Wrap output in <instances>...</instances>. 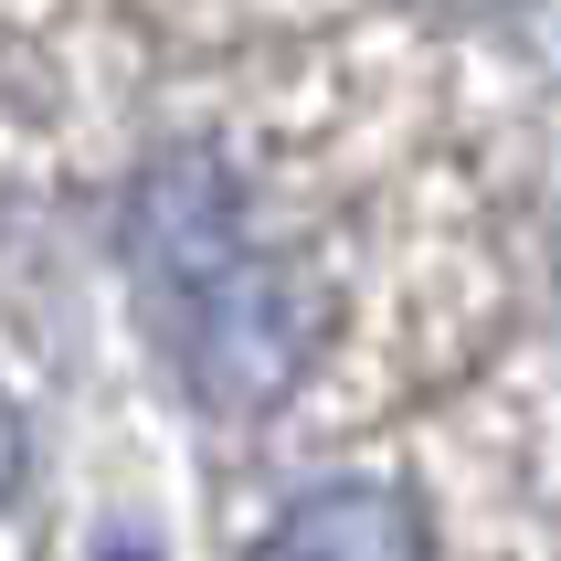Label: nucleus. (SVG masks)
I'll use <instances>...</instances> for the list:
<instances>
[{
  "label": "nucleus",
  "instance_id": "obj_1",
  "mask_svg": "<svg viewBox=\"0 0 561 561\" xmlns=\"http://www.w3.org/2000/svg\"><path fill=\"white\" fill-rule=\"evenodd\" d=\"M127 265L159 297V340L202 413H276L318 360V286L244 233V191L213 149H170L127 191Z\"/></svg>",
  "mask_w": 561,
  "mask_h": 561
},
{
  "label": "nucleus",
  "instance_id": "obj_2",
  "mask_svg": "<svg viewBox=\"0 0 561 561\" xmlns=\"http://www.w3.org/2000/svg\"><path fill=\"white\" fill-rule=\"evenodd\" d=\"M254 561H435V519L392 477H329L265 519Z\"/></svg>",
  "mask_w": 561,
  "mask_h": 561
},
{
  "label": "nucleus",
  "instance_id": "obj_3",
  "mask_svg": "<svg viewBox=\"0 0 561 561\" xmlns=\"http://www.w3.org/2000/svg\"><path fill=\"white\" fill-rule=\"evenodd\" d=\"M22 456H32V445H22V413H11V392H0V508L22 499Z\"/></svg>",
  "mask_w": 561,
  "mask_h": 561
}]
</instances>
